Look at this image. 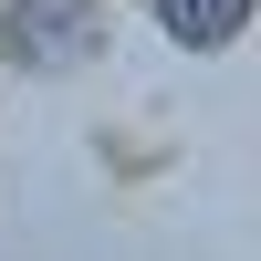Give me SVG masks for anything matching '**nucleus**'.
<instances>
[{
	"label": "nucleus",
	"instance_id": "f257e3e1",
	"mask_svg": "<svg viewBox=\"0 0 261 261\" xmlns=\"http://www.w3.org/2000/svg\"><path fill=\"white\" fill-rule=\"evenodd\" d=\"M94 0H11V21H0V53L11 63H73L94 53Z\"/></svg>",
	"mask_w": 261,
	"mask_h": 261
},
{
	"label": "nucleus",
	"instance_id": "f03ea898",
	"mask_svg": "<svg viewBox=\"0 0 261 261\" xmlns=\"http://www.w3.org/2000/svg\"><path fill=\"white\" fill-rule=\"evenodd\" d=\"M157 21H167V42H188V53H220V42H241L251 0H157Z\"/></svg>",
	"mask_w": 261,
	"mask_h": 261
}]
</instances>
